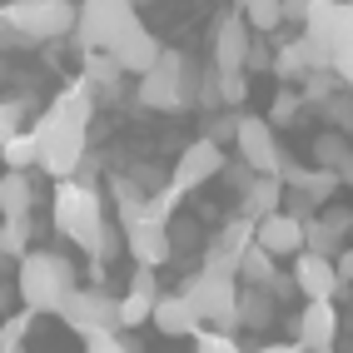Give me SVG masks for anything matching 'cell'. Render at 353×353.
<instances>
[{
	"label": "cell",
	"instance_id": "6da1fadb",
	"mask_svg": "<svg viewBox=\"0 0 353 353\" xmlns=\"http://www.w3.org/2000/svg\"><path fill=\"white\" fill-rule=\"evenodd\" d=\"M90 114H95V90L90 80H70L55 105L40 114L35 139H40V170L60 179H75L80 164L90 159Z\"/></svg>",
	"mask_w": 353,
	"mask_h": 353
},
{
	"label": "cell",
	"instance_id": "7a4b0ae2",
	"mask_svg": "<svg viewBox=\"0 0 353 353\" xmlns=\"http://www.w3.org/2000/svg\"><path fill=\"white\" fill-rule=\"evenodd\" d=\"M15 289H20V303L35 314H60L65 299L75 294V264L55 249H30L15 269Z\"/></svg>",
	"mask_w": 353,
	"mask_h": 353
},
{
	"label": "cell",
	"instance_id": "3957f363",
	"mask_svg": "<svg viewBox=\"0 0 353 353\" xmlns=\"http://www.w3.org/2000/svg\"><path fill=\"white\" fill-rule=\"evenodd\" d=\"M80 26V6L75 0H10L0 10V30L15 45H50V40H65L75 35Z\"/></svg>",
	"mask_w": 353,
	"mask_h": 353
},
{
	"label": "cell",
	"instance_id": "277c9868",
	"mask_svg": "<svg viewBox=\"0 0 353 353\" xmlns=\"http://www.w3.org/2000/svg\"><path fill=\"white\" fill-rule=\"evenodd\" d=\"M50 219L65 234L70 244H80L85 254H95L100 234H105V194L100 184H85V179H60L55 184V204H50Z\"/></svg>",
	"mask_w": 353,
	"mask_h": 353
},
{
	"label": "cell",
	"instance_id": "5b68a950",
	"mask_svg": "<svg viewBox=\"0 0 353 353\" xmlns=\"http://www.w3.org/2000/svg\"><path fill=\"white\" fill-rule=\"evenodd\" d=\"M199 85H204V70L190 55L164 50V60L150 70V75H139L134 100L145 110H190V105H199Z\"/></svg>",
	"mask_w": 353,
	"mask_h": 353
},
{
	"label": "cell",
	"instance_id": "8992f818",
	"mask_svg": "<svg viewBox=\"0 0 353 353\" xmlns=\"http://www.w3.org/2000/svg\"><path fill=\"white\" fill-rule=\"evenodd\" d=\"M184 299L199 309L204 323H214V328H229V323H239V274H214V269H199L184 279Z\"/></svg>",
	"mask_w": 353,
	"mask_h": 353
},
{
	"label": "cell",
	"instance_id": "52a82bcc",
	"mask_svg": "<svg viewBox=\"0 0 353 353\" xmlns=\"http://www.w3.org/2000/svg\"><path fill=\"white\" fill-rule=\"evenodd\" d=\"M130 20H134V0H80L75 45H80L85 55H95V50H114V40L125 35Z\"/></svg>",
	"mask_w": 353,
	"mask_h": 353
},
{
	"label": "cell",
	"instance_id": "ba28073f",
	"mask_svg": "<svg viewBox=\"0 0 353 353\" xmlns=\"http://www.w3.org/2000/svg\"><path fill=\"white\" fill-rule=\"evenodd\" d=\"M60 323L70 328V334L80 339H95V334H120V299H110L105 289H75L65 299L60 309Z\"/></svg>",
	"mask_w": 353,
	"mask_h": 353
},
{
	"label": "cell",
	"instance_id": "9c48e42d",
	"mask_svg": "<svg viewBox=\"0 0 353 353\" xmlns=\"http://www.w3.org/2000/svg\"><path fill=\"white\" fill-rule=\"evenodd\" d=\"M249 50H254V30L244 10H229L214 20V30H209V65L219 70V75H244L249 70Z\"/></svg>",
	"mask_w": 353,
	"mask_h": 353
},
{
	"label": "cell",
	"instance_id": "30bf717a",
	"mask_svg": "<svg viewBox=\"0 0 353 353\" xmlns=\"http://www.w3.org/2000/svg\"><path fill=\"white\" fill-rule=\"evenodd\" d=\"M244 164H254V174H279L284 170V150L269 125V114H239V139H234Z\"/></svg>",
	"mask_w": 353,
	"mask_h": 353
},
{
	"label": "cell",
	"instance_id": "8fae6325",
	"mask_svg": "<svg viewBox=\"0 0 353 353\" xmlns=\"http://www.w3.org/2000/svg\"><path fill=\"white\" fill-rule=\"evenodd\" d=\"M219 174H224V145H214L209 134H199L194 145H184V150H179L170 184H174L179 194H194V190H204V184H209V179H219Z\"/></svg>",
	"mask_w": 353,
	"mask_h": 353
},
{
	"label": "cell",
	"instance_id": "7c38bea8",
	"mask_svg": "<svg viewBox=\"0 0 353 353\" xmlns=\"http://www.w3.org/2000/svg\"><path fill=\"white\" fill-rule=\"evenodd\" d=\"M254 239H259V224L254 219H229L214 239L204 244V269H214V274H239V264H244V254L254 249Z\"/></svg>",
	"mask_w": 353,
	"mask_h": 353
},
{
	"label": "cell",
	"instance_id": "4fadbf2b",
	"mask_svg": "<svg viewBox=\"0 0 353 353\" xmlns=\"http://www.w3.org/2000/svg\"><path fill=\"white\" fill-rule=\"evenodd\" d=\"M319 70H334V60H328V50L309 35H294L274 50V75L284 85H303L309 75H319Z\"/></svg>",
	"mask_w": 353,
	"mask_h": 353
},
{
	"label": "cell",
	"instance_id": "5bb4252c",
	"mask_svg": "<svg viewBox=\"0 0 353 353\" xmlns=\"http://www.w3.org/2000/svg\"><path fill=\"white\" fill-rule=\"evenodd\" d=\"M294 289H299L303 299H309V303L334 299V294L343 289L339 259H323V254H309V249H303V254L294 259Z\"/></svg>",
	"mask_w": 353,
	"mask_h": 353
},
{
	"label": "cell",
	"instance_id": "9a60e30c",
	"mask_svg": "<svg viewBox=\"0 0 353 353\" xmlns=\"http://www.w3.org/2000/svg\"><path fill=\"white\" fill-rule=\"evenodd\" d=\"M110 55L125 65V75H150V70L164 60V45H159V40L145 30V20L134 15L130 26H125V35L114 40V50H110Z\"/></svg>",
	"mask_w": 353,
	"mask_h": 353
},
{
	"label": "cell",
	"instance_id": "2e32d148",
	"mask_svg": "<svg viewBox=\"0 0 353 353\" xmlns=\"http://www.w3.org/2000/svg\"><path fill=\"white\" fill-rule=\"evenodd\" d=\"M125 249L134 264H145V269H159V264H170V254H174V234L170 224H159V219H139L125 229Z\"/></svg>",
	"mask_w": 353,
	"mask_h": 353
},
{
	"label": "cell",
	"instance_id": "e0dca14e",
	"mask_svg": "<svg viewBox=\"0 0 353 353\" xmlns=\"http://www.w3.org/2000/svg\"><path fill=\"white\" fill-rule=\"evenodd\" d=\"M279 179H284L289 190L309 194L319 209H328V204H334V194L343 190V174H339V170H319V164H294V159H284Z\"/></svg>",
	"mask_w": 353,
	"mask_h": 353
},
{
	"label": "cell",
	"instance_id": "ac0fdd59",
	"mask_svg": "<svg viewBox=\"0 0 353 353\" xmlns=\"http://www.w3.org/2000/svg\"><path fill=\"white\" fill-rule=\"evenodd\" d=\"M334 339H339V309H334V299L303 303V314H299V343L309 353H334Z\"/></svg>",
	"mask_w": 353,
	"mask_h": 353
},
{
	"label": "cell",
	"instance_id": "d6986e66",
	"mask_svg": "<svg viewBox=\"0 0 353 353\" xmlns=\"http://www.w3.org/2000/svg\"><path fill=\"white\" fill-rule=\"evenodd\" d=\"M154 328L164 339H194L204 328V319L184 294H164V299H154Z\"/></svg>",
	"mask_w": 353,
	"mask_h": 353
},
{
	"label": "cell",
	"instance_id": "ffe728a7",
	"mask_svg": "<svg viewBox=\"0 0 353 353\" xmlns=\"http://www.w3.org/2000/svg\"><path fill=\"white\" fill-rule=\"evenodd\" d=\"M259 244H264L274 259H299L303 254V219H294L289 209L259 219Z\"/></svg>",
	"mask_w": 353,
	"mask_h": 353
},
{
	"label": "cell",
	"instance_id": "44dd1931",
	"mask_svg": "<svg viewBox=\"0 0 353 353\" xmlns=\"http://www.w3.org/2000/svg\"><path fill=\"white\" fill-rule=\"evenodd\" d=\"M284 199H289V184L279 179V174H254V184H249L244 199H239V214L259 224V219L279 214V209H284Z\"/></svg>",
	"mask_w": 353,
	"mask_h": 353
},
{
	"label": "cell",
	"instance_id": "7402d4cb",
	"mask_svg": "<svg viewBox=\"0 0 353 353\" xmlns=\"http://www.w3.org/2000/svg\"><path fill=\"white\" fill-rule=\"evenodd\" d=\"M110 194H114V209H120V219L114 224H139V219H150V194H145V184H139L134 174H114L110 179Z\"/></svg>",
	"mask_w": 353,
	"mask_h": 353
},
{
	"label": "cell",
	"instance_id": "603a6c76",
	"mask_svg": "<svg viewBox=\"0 0 353 353\" xmlns=\"http://www.w3.org/2000/svg\"><path fill=\"white\" fill-rule=\"evenodd\" d=\"M30 204H35V184L26 170H6V179H0V214L6 219H20V214H30Z\"/></svg>",
	"mask_w": 353,
	"mask_h": 353
},
{
	"label": "cell",
	"instance_id": "cb8c5ba5",
	"mask_svg": "<svg viewBox=\"0 0 353 353\" xmlns=\"http://www.w3.org/2000/svg\"><path fill=\"white\" fill-rule=\"evenodd\" d=\"M314 164H319V170H348V164H353V139L343 134V130H323L319 139H314Z\"/></svg>",
	"mask_w": 353,
	"mask_h": 353
},
{
	"label": "cell",
	"instance_id": "d4e9b609",
	"mask_svg": "<svg viewBox=\"0 0 353 353\" xmlns=\"http://www.w3.org/2000/svg\"><path fill=\"white\" fill-rule=\"evenodd\" d=\"M239 10H244V20H249L254 35H274L279 26H289L284 0H239Z\"/></svg>",
	"mask_w": 353,
	"mask_h": 353
},
{
	"label": "cell",
	"instance_id": "484cf974",
	"mask_svg": "<svg viewBox=\"0 0 353 353\" xmlns=\"http://www.w3.org/2000/svg\"><path fill=\"white\" fill-rule=\"evenodd\" d=\"M239 323L244 328H269L274 323V289H244L239 294Z\"/></svg>",
	"mask_w": 353,
	"mask_h": 353
},
{
	"label": "cell",
	"instance_id": "4316f807",
	"mask_svg": "<svg viewBox=\"0 0 353 353\" xmlns=\"http://www.w3.org/2000/svg\"><path fill=\"white\" fill-rule=\"evenodd\" d=\"M274 274H279V269H274V254L254 239V249L244 254V264H239V279H244L249 289H269V284H274Z\"/></svg>",
	"mask_w": 353,
	"mask_h": 353
},
{
	"label": "cell",
	"instance_id": "83f0119b",
	"mask_svg": "<svg viewBox=\"0 0 353 353\" xmlns=\"http://www.w3.org/2000/svg\"><path fill=\"white\" fill-rule=\"evenodd\" d=\"M120 75H125V65L114 60L110 50L85 55V75H80V80H90V90H114V85H120Z\"/></svg>",
	"mask_w": 353,
	"mask_h": 353
},
{
	"label": "cell",
	"instance_id": "f1b7e54d",
	"mask_svg": "<svg viewBox=\"0 0 353 353\" xmlns=\"http://www.w3.org/2000/svg\"><path fill=\"white\" fill-rule=\"evenodd\" d=\"M303 249L323 254V259H339L343 254V234H334L323 224V214H314V219H303Z\"/></svg>",
	"mask_w": 353,
	"mask_h": 353
},
{
	"label": "cell",
	"instance_id": "f546056e",
	"mask_svg": "<svg viewBox=\"0 0 353 353\" xmlns=\"http://www.w3.org/2000/svg\"><path fill=\"white\" fill-rule=\"evenodd\" d=\"M0 154H6V170H30V164H40V139H35V130H30V134L0 139Z\"/></svg>",
	"mask_w": 353,
	"mask_h": 353
},
{
	"label": "cell",
	"instance_id": "4dcf8cb0",
	"mask_svg": "<svg viewBox=\"0 0 353 353\" xmlns=\"http://www.w3.org/2000/svg\"><path fill=\"white\" fill-rule=\"evenodd\" d=\"M0 254L6 259H26L30 254V214L6 219V229H0Z\"/></svg>",
	"mask_w": 353,
	"mask_h": 353
},
{
	"label": "cell",
	"instance_id": "1f68e13d",
	"mask_svg": "<svg viewBox=\"0 0 353 353\" xmlns=\"http://www.w3.org/2000/svg\"><path fill=\"white\" fill-rule=\"evenodd\" d=\"M319 110H323L328 130H343V134H353V90H348V85L339 90V95H328Z\"/></svg>",
	"mask_w": 353,
	"mask_h": 353
},
{
	"label": "cell",
	"instance_id": "d6a6232c",
	"mask_svg": "<svg viewBox=\"0 0 353 353\" xmlns=\"http://www.w3.org/2000/svg\"><path fill=\"white\" fill-rule=\"evenodd\" d=\"M303 105H309V100H303V90H289V85H284V90H279V95H274V105H269V125H274V130L294 125Z\"/></svg>",
	"mask_w": 353,
	"mask_h": 353
},
{
	"label": "cell",
	"instance_id": "836d02e7",
	"mask_svg": "<svg viewBox=\"0 0 353 353\" xmlns=\"http://www.w3.org/2000/svg\"><path fill=\"white\" fill-rule=\"evenodd\" d=\"M299 90H303V100H309V105H323L328 95H339V90H343V80L334 75V70H319V75H309Z\"/></svg>",
	"mask_w": 353,
	"mask_h": 353
},
{
	"label": "cell",
	"instance_id": "e575fe53",
	"mask_svg": "<svg viewBox=\"0 0 353 353\" xmlns=\"http://www.w3.org/2000/svg\"><path fill=\"white\" fill-rule=\"evenodd\" d=\"M120 323H125V328H139V323H154V299H139V294H125V299H120Z\"/></svg>",
	"mask_w": 353,
	"mask_h": 353
},
{
	"label": "cell",
	"instance_id": "d590c367",
	"mask_svg": "<svg viewBox=\"0 0 353 353\" xmlns=\"http://www.w3.org/2000/svg\"><path fill=\"white\" fill-rule=\"evenodd\" d=\"M194 353H244V348L234 343L224 328H199V334H194Z\"/></svg>",
	"mask_w": 353,
	"mask_h": 353
},
{
	"label": "cell",
	"instance_id": "8d00e7d4",
	"mask_svg": "<svg viewBox=\"0 0 353 353\" xmlns=\"http://www.w3.org/2000/svg\"><path fill=\"white\" fill-rule=\"evenodd\" d=\"M204 134L214 139V145H234V139H239V114H209Z\"/></svg>",
	"mask_w": 353,
	"mask_h": 353
},
{
	"label": "cell",
	"instance_id": "74e56055",
	"mask_svg": "<svg viewBox=\"0 0 353 353\" xmlns=\"http://www.w3.org/2000/svg\"><path fill=\"white\" fill-rule=\"evenodd\" d=\"M219 100H224L229 110H239V105L249 100V75H219Z\"/></svg>",
	"mask_w": 353,
	"mask_h": 353
},
{
	"label": "cell",
	"instance_id": "f35d334b",
	"mask_svg": "<svg viewBox=\"0 0 353 353\" xmlns=\"http://www.w3.org/2000/svg\"><path fill=\"white\" fill-rule=\"evenodd\" d=\"M85 353H139L125 334H95V339H85Z\"/></svg>",
	"mask_w": 353,
	"mask_h": 353
},
{
	"label": "cell",
	"instance_id": "ab89813d",
	"mask_svg": "<svg viewBox=\"0 0 353 353\" xmlns=\"http://www.w3.org/2000/svg\"><path fill=\"white\" fill-rule=\"evenodd\" d=\"M130 294H139V299H164V294H159V279H154V269L134 264V274H130Z\"/></svg>",
	"mask_w": 353,
	"mask_h": 353
},
{
	"label": "cell",
	"instance_id": "60d3db41",
	"mask_svg": "<svg viewBox=\"0 0 353 353\" xmlns=\"http://www.w3.org/2000/svg\"><path fill=\"white\" fill-rule=\"evenodd\" d=\"M30 319H35V309H20L15 319H6V328H0V343H26Z\"/></svg>",
	"mask_w": 353,
	"mask_h": 353
},
{
	"label": "cell",
	"instance_id": "b9f144b4",
	"mask_svg": "<svg viewBox=\"0 0 353 353\" xmlns=\"http://www.w3.org/2000/svg\"><path fill=\"white\" fill-rule=\"evenodd\" d=\"M319 214H323V224L334 229V234H348L353 229V209L348 204H328V209H319Z\"/></svg>",
	"mask_w": 353,
	"mask_h": 353
},
{
	"label": "cell",
	"instance_id": "7bdbcfd3",
	"mask_svg": "<svg viewBox=\"0 0 353 353\" xmlns=\"http://www.w3.org/2000/svg\"><path fill=\"white\" fill-rule=\"evenodd\" d=\"M323 6V0H284V15H289V26L299 20V26H309V15Z\"/></svg>",
	"mask_w": 353,
	"mask_h": 353
},
{
	"label": "cell",
	"instance_id": "ee69618b",
	"mask_svg": "<svg viewBox=\"0 0 353 353\" xmlns=\"http://www.w3.org/2000/svg\"><path fill=\"white\" fill-rule=\"evenodd\" d=\"M20 114H26V105L6 100V110H0V130H6V139H10V134H20Z\"/></svg>",
	"mask_w": 353,
	"mask_h": 353
},
{
	"label": "cell",
	"instance_id": "f6af8a7d",
	"mask_svg": "<svg viewBox=\"0 0 353 353\" xmlns=\"http://www.w3.org/2000/svg\"><path fill=\"white\" fill-rule=\"evenodd\" d=\"M264 65L274 70V55H269L264 45H259V35H254V50H249V70H264Z\"/></svg>",
	"mask_w": 353,
	"mask_h": 353
},
{
	"label": "cell",
	"instance_id": "bcb514c9",
	"mask_svg": "<svg viewBox=\"0 0 353 353\" xmlns=\"http://www.w3.org/2000/svg\"><path fill=\"white\" fill-rule=\"evenodd\" d=\"M254 353H309V348L294 339V343H264V348H254Z\"/></svg>",
	"mask_w": 353,
	"mask_h": 353
},
{
	"label": "cell",
	"instance_id": "7dc6e473",
	"mask_svg": "<svg viewBox=\"0 0 353 353\" xmlns=\"http://www.w3.org/2000/svg\"><path fill=\"white\" fill-rule=\"evenodd\" d=\"M339 274H343V284H353V244L339 254Z\"/></svg>",
	"mask_w": 353,
	"mask_h": 353
},
{
	"label": "cell",
	"instance_id": "c3c4849f",
	"mask_svg": "<svg viewBox=\"0 0 353 353\" xmlns=\"http://www.w3.org/2000/svg\"><path fill=\"white\" fill-rule=\"evenodd\" d=\"M0 353H26V343H0Z\"/></svg>",
	"mask_w": 353,
	"mask_h": 353
},
{
	"label": "cell",
	"instance_id": "681fc988",
	"mask_svg": "<svg viewBox=\"0 0 353 353\" xmlns=\"http://www.w3.org/2000/svg\"><path fill=\"white\" fill-rule=\"evenodd\" d=\"M348 90H353V85H348Z\"/></svg>",
	"mask_w": 353,
	"mask_h": 353
}]
</instances>
